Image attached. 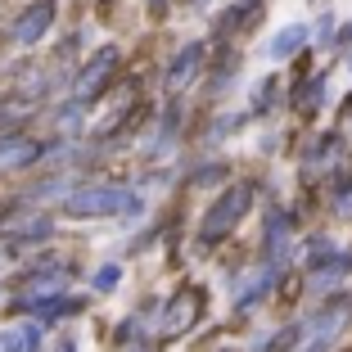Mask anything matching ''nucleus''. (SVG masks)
Returning <instances> with one entry per match:
<instances>
[{
  "mask_svg": "<svg viewBox=\"0 0 352 352\" xmlns=\"http://www.w3.org/2000/svg\"><path fill=\"white\" fill-rule=\"evenodd\" d=\"M140 195L126 186H86L63 195V212L68 217H135L140 212Z\"/></svg>",
  "mask_w": 352,
  "mask_h": 352,
  "instance_id": "obj_1",
  "label": "nucleus"
},
{
  "mask_svg": "<svg viewBox=\"0 0 352 352\" xmlns=\"http://www.w3.org/2000/svg\"><path fill=\"white\" fill-rule=\"evenodd\" d=\"M253 208V190L244 186V181H235V186H226L217 199H212V208L204 212V221H199V244H221V239L230 235V230L239 226V217Z\"/></svg>",
  "mask_w": 352,
  "mask_h": 352,
  "instance_id": "obj_2",
  "label": "nucleus"
},
{
  "mask_svg": "<svg viewBox=\"0 0 352 352\" xmlns=\"http://www.w3.org/2000/svg\"><path fill=\"white\" fill-rule=\"evenodd\" d=\"M54 23V0H36V5H28V10L19 14V23H14V41L19 45H36L50 32Z\"/></svg>",
  "mask_w": 352,
  "mask_h": 352,
  "instance_id": "obj_3",
  "label": "nucleus"
},
{
  "mask_svg": "<svg viewBox=\"0 0 352 352\" xmlns=\"http://www.w3.org/2000/svg\"><path fill=\"white\" fill-rule=\"evenodd\" d=\"M199 68H204V41H190L186 50H181L172 63H167V95L186 91V86H190V77H195Z\"/></svg>",
  "mask_w": 352,
  "mask_h": 352,
  "instance_id": "obj_4",
  "label": "nucleus"
},
{
  "mask_svg": "<svg viewBox=\"0 0 352 352\" xmlns=\"http://www.w3.org/2000/svg\"><path fill=\"white\" fill-rule=\"evenodd\" d=\"M311 41V28L307 23H285V28L276 32V36H271L267 41V59H294V54H302V45Z\"/></svg>",
  "mask_w": 352,
  "mask_h": 352,
  "instance_id": "obj_5",
  "label": "nucleus"
},
{
  "mask_svg": "<svg viewBox=\"0 0 352 352\" xmlns=\"http://www.w3.org/2000/svg\"><path fill=\"white\" fill-rule=\"evenodd\" d=\"M113 68H118V50L109 45V50H100L91 63H86V73L77 77V100H82V104L91 100V95H95V86H100V82H109V73H113Z\"/></svg>",
  "mask_w": 352,
  "mask_h": 352,
  "instance_id": "obj_6",
  "label": "nucleus"
},
{
  "mask_svg": "<svg viewBox=\"0 0 352 352\" xmlns=\"http://www.w3.org/2000/svg\"><path fill=\"white\" fill-rule=\"evenodd\" d=\"M0 352H41V330L32 321H19L10 330H0Z\"/></svg>",
  "mask_w": 352,
  "mask_h": 352,
  "instance_id": "obj_7",
  "label": "nucleus"
},
{
  "mask_svg": "<svg viewBox=\"0 0 352 352\" xmlns=\"http://www.w3.org/2000/svg\"><path fill=\"white\" fill-rule=\"evenodd\" d=\"M41 158V149L32 145L28 135H5L0 140V167H28Z\"/></svg>",
  "mask_w": 352,
  "mask_h": 352,
  "instance_id": "obj_8",
  "label": "nucleus"
},
{
  "mask_svg": "<svg viewBox=\"0 0 352 352\" xmlns=\"http://www.w3.org/2000/svg\"><path fill=\"white\" fill-rule=\"evenodd\" d=\"M321 104H325V73H321V77H311V82H307V95L298 100V109H302V113H316Z\"/></svg>",
  "mask_w": 352,
  "mask_h": 352,
  "instance_id": "obj_9",
  "label": "nucleus"
},
{
  "mask_svg": "<svg viewBox=\"0 0 352 352\" xmlns=\"http://www.w3.org/2000/svg\"><path fill=\"white\" fill-rule=\"evenodd\" d=\"M50 221H45V217H36V221H28V226H19V230H14V239H19V244H41V239L45 235H50Z\"/></svg>",
  "mask_w": 352,
  "mask_h": 352,
  "instance_id": "obj_10",
  "label": "nucleus"
},
{
  "mask_svg": "<svg viewBox=\"0 0 352 352\" xmlns=\"http://www.w3.org/2000/svg\"><path fill=\"white\" fill-rule=\"evenodd\" d=\"M118 276H122V271H118L113 262H109V267H100V271H95V289H100V294H113L118 289Z\"/></svg>",
  "mask_w": 352,
  "mask_h": 352,
  "instance_id": "obj_11",
  "label": "nucleus"
},
{
  "mask_svg": "<svg viewBox=\"0 0 352 352\" xmlns=\"http://www.w3.org/2000/svg\"><path fill=\"white\" fill-rule=\"evenodd\" d=\"M311 36H316L321 45H334V14H321L316 28H311Z\"/></svg>",
  "mask_w": 352,
  "mask_h": 352,
  "instance_id": "obj_12",
  "label": "nucleus"
},
{
  "mask_svg": "<svg viewBox=\"0 0 352 352\" xmlns=\"http://www.w3.org/2000/svg\"><path fill=\"white\" fill-rule=\"evenodd\" d=\"M343 59H348V68H352V23L343 28Z\"/></svg>",
  "mask_w": 352,
  "mask_h": 352,
  "instance_id": "obj_13",
  "label": "nucleus"
}]
</instances>
